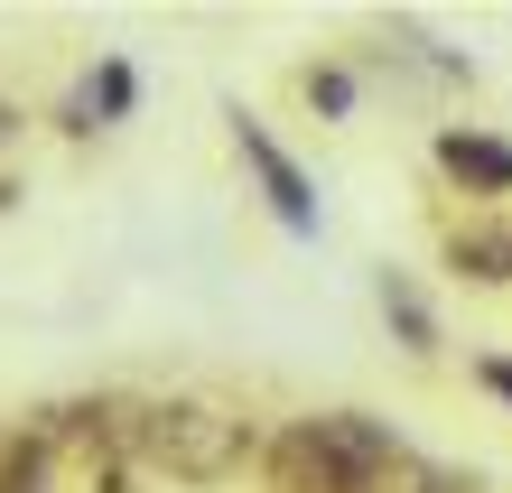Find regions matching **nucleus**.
I'll list each match as a JSON object with an SVG mask.
<instances>
[{
    "label": "nucleus",
    "instance_id": "f257e3e1",
    "mask_svg": "<svg viewBox=\"0 0 512 493\" xmlns=\"http://www.w3.org/2000/svg\"><path fill=\"white\" fill-rule=\"evenodd\" d=\"M140 466L168 484H233L261 466V419L224 391H168L140 410Z\"/></svg>",
    "mask_w": 512,
    "mask_h": 493
},
{
    "label": "nucleus",
    "instance_id": "f03ea898",
    "mask_svg": "<svg viewBox=\"0 0 512 493\" xmlns=\"http://www.w3.org/2000/svg\"><path fill=\"white\" fill-rule=\"evenodd\" d=\"M233 149H243L252 187H261V205H270V224L298 233V242H317V187H308V168H298L289 149L270 140V121H261V112H243V103H233Z\"/></svg>",
    "mask_w": 512,
    "mask_h": 493
},
{
    "label": "nucleus",
    "instance_id": "7ed1b4c3",
    "mask_svg": "<svg viewBox=\"0 0 512 493\" xmlns=\"http://www.w3.org/2000/svg\"><path fill=\"white\" fill-rule=\"evenodd\" d=\"M261 493H364L345 475V456L317 438V419H289L261 438Z\"/></svg>",
    "mask_w": 512,
    "mask_h": 493
},
{
    "label": "nucleus",
    "instance_id": "20e7f679",
    "mask_svg": "<svg viewBox=\"0 0 512 493\" xmlns=\"http://www.w3.org/2000/svg\"><path fill=\"white\" fill-rule=\"evenodd\" d=\"M438 177L457 196H512V140L503 131H475V121H447V131L429 140Z\"/></svg>",
    "mask_w": 512,
    "mask_h": 493
},
{
    "label": "nucleus",
    "instance_id": "39448f33",
    "mask_svg": "<svg viewBox=\"0 0 512 493\" xmlns=\"http://www.w3.org/2000/svg\"><path fill=\"white\" fill-rule=\"evenodd\" d=\"M438 261L457 270L466 289H512V224H494V214H457V224H438Z\"/></svg>",
    "mask_w": 512,
    "mask_h": 493
},
{
    "label": "nucleus",
    "instance_id": "423d86ee",
    "mask_svg": "<svg viewBox=\"0 0 512 493\" xmlns=\"http://www.w3.org/2000/svg\"><path fill=\"white\" fill-rule=\"evenodd\" d=\"M373 298H382V326L401 335V354H410V363H438V307L419 298V280H410V270H382V280H373Z\"/></svg>",
    "mask_w": 512,
    "mask_h": 493
},
{
    "label": "nucleus",
    "instance_id": "0eeeda50",
    "mask_svg": "<svg viewBox=\"0 0 512 493\" xmlns=\"http://www.w3.org/2000/svg\"><path fill=\"white\" fill-rule=\"evenodd\" d=\"M131 103H140V75H131V56H103L66 131H94V121H131Z\"/></svg>",
    "mask_w": 512,
    "mask_h": 493
},
{
    "label": "nucleus",
    "instance_id": "6e6552de",
    "mask_svg": "<svg viewBox=\"0 0 512 493\" xmlns=\"http://www.w3.org/2000/svg\"><path fill=\"white\" fill-rule=\"evenodd\" d=\"M298 103L317 121H345L354 112V66H298Z\"/></svg>",
    "mask_w": 512,
    "mask_h": 493
},
{
    "label": "nucleus",
    "instance_id": "1a4fd4ad",
    "mask_svg": "<svg viewBox=\"0 0 512 493\" xmlns=\"http://www.w3.org/2000/svg\"><path fill=\"white\" fill-rule=\"evenodd\" d=\"M475 391H494L512 410V354H475Z\"/></svg>",
    "mask_w": 512,
    "mask_h": 493
},
{
    "label": "nucleus",
    "instance_id": "9d476101",
    "mask_svg": "<svg viewBox=\"0 0 512 493\" xmlns=\"http://www.w3.org/2000/svg\"><path fill=\"white\" fill-rule=\"evenodd\" d=\"M10 205H19V177H0V214H10Z\"/></svg>",
    "mask_w": 512,
    "mask_h": 493
},
{
    "label": "nucleus",
    "instance_id": "9b49d317",
    "mask_svg": "<svg viewBox=\"0 0 512 493\" xmlns=\"http://www.w3.org/2000/svg\"><path fill=\"white\" fill-rule=\"evenodd\" d=\"M10 131H19V112H10V103H0V140H10Z\"/></svg>",
    "mask_w": 512,
    "mask_h": 493
}]
</instances>
